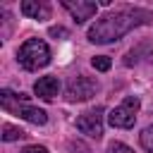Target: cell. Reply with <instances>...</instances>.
<instances>
[{
    "mask_svg": "<svg viewBox=\"0 0 153 153\" xmlns=\"http://www.w3.org/2000/svg\"><path fill=\"white\" fill-rule=\"evenodd\" d=\"M151 19H153V14L141 7H122L115 12H108L88 29V41L91 43H115L122 36H127L131 29L148 24Z\"/></svg>",
    "mask_w": 153,
    "mask_h": 153,
    "instance_id": "obj_1",
    "label": "cell"
},
{
    "mask_svg": "<svg viewBox=\"0 0 153 153\" xmlns=\"http://www.w3.org/2000/svg\"><path fill=\"white\" fill-rule=\"evenodd\" d=\"M17 62L26 69V72H36L41 67H45L50 62V48L45 41L41 38H29L19 45L17 50Z\"/></svg>",
    "mask_w": 153,
    "mask_h": 153,
    "instance_id": "obj_2",
    "label": "cell"
},
{
    "mask_svg": "<svg viewBox=\"0 0 153 153\" xmlns=\"http://www.w3.org/2000/svg\"><path fill=\"white\" fill-rule=\"evenodd\" d=\"M139 108H141V100H139L136 96H127L117 108H112V110L108 112L110 127H115V129H131L134 122H136Z\"/></svg>",
    "mask_w": 153,
    "mask_h": 153,
    "instance_id": "obj_3",
    "label": "cell"
},
{
    "mask_svg": "<svg viewBox=\"0 0 153 153\" xmlns=\"http://www.w3.org/2000/svg\"><path fill=\"white\" fill-rule=\"evenodd\" d=\"M96 91H98V84H96L91 76L79 74V76H72V79H69V84H67V88H65V98H67L69 103H84V100L93 98Z\"/></svg>",
    "mask_w": 153,
    "mask_h": 153,
    "instance_id": "obj_4",
    "label": "cell"
},
{
    "mask_svg": "<svg viewBox=\"0 0 153 153\" xmlns=\"http://www.w3.org/2000/svg\"><path fill=\"white\" fill-rule=\"evenodd\" d=\"M76 129L91 139H100L103 136V108L96 110H86L76 117Z\"/></svg>",
    "mask_w": 153,
    "mask_h": 153,
    "instance_id": "obj_5",
    "label": "cell"
},
{
    "mask_svg": "<svg viewBox=\"0 0 153 153\" xmlns=\"http://www.w3.org/2000/svg\"><path fill=\"white\" fill-rule=\"evenodd\" d=\"M62 7L72 12V17H74L76 24H84L86 19H91L98 12V5L91 2V0H76V2L74 0H62Z\"/></svg>",
    "mask_w": 153,
    "mask_h": 153,
    "instance_id": "obj_6",
    "label": "cell"
},
{
    "mask_svg": "<svg viewBox=\"0 0 153 153\" xmlns=\"http://www.w3.org/2000/svg\"><path fill=\"white\" fill-rule=\"evenodd\" d=\"M19 10H22V14L29 17V19H38V22L50 19V5L43 2V0H24V2L19 5Z\"/></svg>",
    "mask_w": 153,
    "mask_h": 153,
    "instance_id": "obj_7",
    "label": "cell"
},
{
    "mask_svg": "<svg viewBox=\"0 0 153 153\" xmlns=\"http://www.w3.org/2000/svg\"><path fill=\"white\" fill-rule=\"evenodd\" d=\"M33 93L43 100H53L57 93H60V81L57 76H41L36 84H33Z\"/></svg>",
    "mask_w": 153,
    "mask_h": 153,
    "instance_id": "obj_8",
    "label": "cell"
},
{
    "mask_svg": "<svg viewBox=\"0 0 153 153\" xmlns=\"http://www.w3.org/2000/svg\"><path fill=\"white\" fill-rule=\"evenodd\" d=\"M26 100H29V96H24V93H14L10 88L0 91V105L5 110H10V112H19V108L26 105Z\"/></svg>",
    "mask_w": 153,
    "mask_h": 153,
    "instance_id": "obj_9",
    "label": "cell"
},
{
    "mask_svg": "<svg viewBox=\"0 0 153 153\" xmlns=\"http://www.w3.org/2000/svg\"><path fill=\"white\" fill-rule=\"evenodd\" d=\"M17 115H19L22 120L31 122V124H45V122H48V112L41 110V108H31V105H22Z\"/></svg>",
    "mask_w": 153,
    "mask_h": 153,
    "instance_id": "obj_10",
    "label": "cell"
},
{
    "mask_svg": "<svg viewBox=\"0 0 153 153\" xmlns=\"http://www.w3.org/2000/svg\"><path fill=\"white\" fill-rule=\"evenodd\" d=\"M26 134H24V129H19V127H14V124H5L2 127V141H19V139H24Z\"/></svg>",
    "mask_w": 153,
    "mask_h": 153,
    "instance_id": "obj_11",
    "label": "cell"
},
{
    "mask_svg": "<svg viewBox=\"0 0 153 153\" xmlns=\"http://www.w3.org/2000/svg\"><path fill=\"white\" fill-rule=\"evenodd\" d=\"M139 143H141V148H146V151L153 153V124H148V127L139 134Z\"/></svg>",
    "mask_w": 153,
    "mask_h": 153,
    "instance_id": "obj_12",
    "label": "cell"
},
{
    "mask_svg": "<svg viewBox=\"0 0 153 153\" xmlns=\"http://www.w3.org/2000/svg\"><path fill=\"white\" fill-rule=\"evenodd\" d=\"M91 65H93V69H98V72H108V69L112 67V60H110L108 55H96V57L91 60Z\"/></svg>",
    "mask_w": 153,
    "mask_h": 153,
    "instance_id": "obj_13",
    "label": "cell"
},
{
    "mask_svg": "<svg viewBox=\"0 0 153 153\" xmlns=\"http://www.w3.org/2000/svg\"><path fill=\"white\" fill-rule=\"evenodd\" d=\"M105 153H134L127 143H122V141H112L110 146H108V151Z\"/></svg>",
    "mask_w": 153,
    "mask_h": 153,
    "instance_id": "obj_14",
    "label": "cell"
},
{
    "mask_svg": "<svg viewBox=\"0 0 153 153\" xmlns=\"http://www.w3.org/2000/svg\"><path fill=\"white\" fill-rule=\"evenodd\" d=\"M67 148H69L72 153H91V148H88L86 143H81V141H69Z\"/></svg>",
    "mask_w": 153,
    "mask_h": 153,
    "instance_id": "obj_15",
    "label": "cell"
},
{
    "mask_svg": "<svg viewBox=\"0 0 153 153\" xmlns=\"http://www.w3.org/2000/svg\"><path fill=\"white\" fill-rule=\"evenodd\" d=\"M50 36H55V38H67L69 36V31L67 29H62V26H50V31H48Z\"/></svg>",
    "mask_w": 153,
    "mask_h": 153,
    "instance_id": "obj_16",
    "label": "cell"
},
{
    "mask_svg": "<svg viewBox=\"0 0 153 153\" xmlns=\"http://www.w3.org/2000/svg\"><path fill=\"white\" fill-rule=\"evenodd\" d=\"M22 153H48V151H45L43 146H36V143H33V146H24Z\"/></svg>",
    "mask_w": 153,
    "mask_h": 153,
    "instance_id": "obj_17",
    "label": "cell"
}]
</instances>
